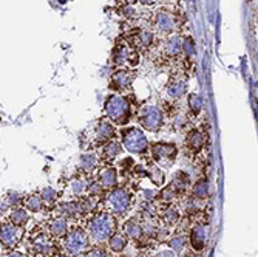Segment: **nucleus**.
Returning <instances> with one entry per match:
<instances>
[{
	"label": "nucleus",
	"instance_id": "1",
	"mask_svg": "<svg viewBox=\"0 0 258 257\" xmlns=\"http://www.w3.org/2000/svg\"><path fill=\"white\" fill-rule=\"evenodd\" d=\"M116 228H118L116 217L104 211V209L98 213H91V216L87 219V226H85L90 240H93L98 245L107 243V240L116 232Z\"/></svg>",
	"mask_w": 258,
	"mask_h": 257
},
{
	"label": "nucleus",
	"instance_id": "2",
	"mask_svg": "<svg viewBox=\"0 0 258 257\" xmlns=\"http://www.w3.org/2000/svg\"><path fill=\"white\" fill-rule=\"evenodd\" d=\"M57 242L59 240L53 239L45 226H37L30 232L27 239L28 254L33 257H53L60 252Z\"/></svg>",
	"mask_w": 258,
	"mask_h": 257
},
{
	"label": "nucleus",
	"instance_id": "3",
	"mask_svg": "<svg viewBox=\"0 0 258 257\" xmlns=\"http://www.w3.org/2000/svg\"><path fill=\"white\" fill-rule=\"evenodd\" d=\"M105 118L116 126H125L133 115L132 101L124 95H110L104 106Z\"/></svg>",
	"mask_w": 258,
	"mask_h": 257
},
{
	"label": "nucleus",
	"instance_id": "4",
	"mask_svg": "<svg viewBox=\"0 0 258 257\" xmlns=\"http://www.w3.org/2000/svg\"><path fill=\"white\" fill-rule=\"evenodd\" d=\"M104 211L114 217H124L133 204V194L127 188H113L104 197Z\"/></svg>",
	"mask_w": 258,
	"mask_h": 257
},
{
	"label": "nucleus",
	"instance_id": "5",
	"mask_svg": "<svg viewBox=\"0 0 258 257\" xmlns=\"http://www.w3.org/2000/svg\"><path fill=\"white\" fill-rule=\"evenodd\" d=\"M90 236L85 228L76 225L70 228L65 237L62 239V249L70 257H78L82 255L87 249H90Z\"/></svg>",
	"mask_w": 258,
	"mask_h": 257
},
{
	"label": "nucleus",
	"instance_id": "6",
	"mask_svg": "<svg viewBox=\"0 0 258 257\" xmlns=\"http://www.w3.org/2000/svg\"><path fill=\"white\" fill-rule=\"evenodd\" d=\"M121 144L127 152L136 155L146 153L150 146L146 133L138 127H127L121 132Z\"/></svg>",
	"mask_w": 258,
	"mask_h": 257
},
{
	"label": "nucleus",
	"instance_id": "7",
	"mask_svg": "<svg viewBox=\"0 0 258 257\" xmlns=\"http://www.w3.org/2000/svg\"><path fill=\"white\" fill-rule=\"evenodd\" d=\"M113 62L118 68H127L136 67L139 62V53L132 43H128L125 39L118 40L113 52Z\"/></svg>",
	"mask_w": 258,
	"mask_h": 257
},
{
	"label": "nucleus",
	"instance_id": "8",
	"mask_svg": "<svg viewBox=\"0 0 258 257\" xmlns=\"http://www.w3.org/2000/svg\"><path fill=\"white\" fill-rule=\"evenodd\" d=\"M179 25H181L179 17L166 10L156 11L152 17V27H153L152 31L159 33L162 36H172L179 28Z\"/></svg>",
	"mask_w": 258,
	"mask_h": 257
},
{
	"label": "nucleus",
	"instance_id": "9",
	"mask_svg": "<svg viewBox=\"0 0 258 257\" xmlns=\"http://www.w3.org/2000/svg\"><path fill=\"white\" fill-rule=\"evenodd\" d=\"M139 126L149 132H158L164 126V112L158 106H144L138 113Z\"/></svg>",
	"mask_w": 258,
	"mask_h": 257
},
{
	"label": "nucleus",
	"instance_id": "10",
	"mask_svg": "<svg viewBox=\"0 0 258 257\" xmlns=\"http://www.w3.org/2000/svg\"><path fill=\"white\" fill-rule=\"evenodd\" d=\"M23 236H25V228H19L8 220L0 222V245L5 249L14 251L20 245Z\"/></svg>",
	"mask_w": 258,
	"mask_h": 257
},
{
	"label": "nucleus",
	"instance_id": "11",
	"mask_svg": "<svg viewBox=\"0 0 258 257\" xmlns=\"http://www.w3.org/2000/svg\"><path fill=\"white\" fill-rule=\"evenodd\" d=\"M150 147V153L152 158L161 166H167L170 163L175 161V158L178 157V147L173 143H166V141H159L155 143Z\"/></svg>",
	"mask_w": 258,
	"mask_h": 257
},
{
	"label": "nucleus",
	"instance_id": "12",
	"mask_svg": "<svg viewBox=\"0 0 258 257\" xmlns=\"http://www.w3.org/2000/svg\"><path fill=\"white\" fill-rule=\"evenodd\" d=\"M116 138V129L113 126L111 121H108L107 118H101L95 129H93V136H91V144L93 146H104L105 143L111 141V139Z\"/></svg>",
	"mask_w": 258,
	"mask_h": 257
},
{
	"label": "nucleus",
	"instance_id": "13",
	"mask_svg": "<svg viewBox=\"0 0 258 257\" xmlns=\"http://www.w3.org/2000/svg\"><path fill=\"white\" fill-rule=\"evenodd\" d=\"M87 209H85V204L82 201V198L79 200H72V201H63L57 206V216H62L65 217L67 220L72 219V220H76V219H81L84 216H87Z\"/></svg>",
	"mask_w": 258,
	"mask_h": 257
},
{
	"label": "nucleus",
	"instance_id": "14",
	"mask_svg": "<svg viewBox=\"0 0 258 257\" xmlns=\"http://www.w3.org/2000/svg\"><path fill=\"white\" fill-rule=\"evenodd\" d=\"M161 55L166 59H178L182 55V37L178 34L167 36L161 43Z\"/></svg>",
	"mask_w": 258,
	"mask_h": 257
},
{
	"label": "nucleus",
	"instance_id": "15",
	"mask_svg": "<svg viewBox=\"0 0 258 257\" xmlns=\"http://www.w3.org/2000/svg\"><path fill=\"white\" fill-rule=\"evenodd\" d=\"M45 229L50 232L51 237L56 240H62L65 237V234L68 232L70 226H68V220L62 216H53L48 220L45 222Z\"/></svg>",
	"mask_w": 258,
	"mask_h": 257
},
{
	"label": "nucleus",
	"instance_id": "16",
	"mask_svg": "<svg viewBox=\"0 0 258 257\" xmlns=\"http://www.w3.org/2000/svg\"><path fill=\"white\" fill-rule=\"evenodd\" d=\"M96 180L101 184V188L107 192L118 186V171L113 166H102L98 169Z\"/></svg>",
	"mask_w": 258,
	"mask_h": 257
},
{
	"label": "nucleus",
	"instance_id": "17",
	"mask_svg": "<svg viewBox=\"0 0 258 257\" xmlns=\"http://www.w3.org/2000/svg\"><path fill=\"white\" fill-rule=\"evenodd\" d=\"M133 81H135V73L132 72V70L119 68L118 72L111 76V88L119 91V93L127 91L132 87Z\"/></svg>",
	"mask_w": 258,
	"mask_h": 257
},
{
	"label": "nucleus",
	"instance_id": "18",
	"mask_svg": "<svg viewBox=\"0 0 258 257\" xmlns=\"http://www.w3.org/2000/svg\"><path fill=\"white\" fill-rule=\"evenodd\" d=\"M122 234L127 237V240H132L135 243H141V242H146L149 240L144 236V231H143V225H141L139 219H130L124 223L122 226Z\"/></svg>",
	"mask_w": 258,
	"mask_h": 257
},
{
	"label": "nucleus",
	"instance_id": "19",
	"mask_svg": "<svg viewBox=\"0 0 258 257\" xmlns=\"http://www.w3.org/2000/svg\"><path fill=\"white\" fill-rule=\"evenodd\" d=\"M187 242L190 243V248L195 252H201L207 243V228L201 223L194 225L190 232H189V240Z\"/></svg>",
	"mask_w": 258,
	"mask_h": 257
},
{
	"label": "nucleus",
	"instance_id": "20",
	"mask_svg": "<svg viewBox=\"0 0 258 257\" xmlns=\"http://www.w3.org/2000/svg\"><path fill=\"white\" fill-rule=\"evenodd\" d=\"M122 153V144L118 139H111V141L105 143L104 146H101V160L102 161H113L114 158H118Z\"/></svg>",
	"mask_w": 258,
	"mask_h": 257
},
{
	"label": "nucleus",
	"instance_id": "21",
	"mask_svg": "<svg viewBox=\"0 0 258 257\" xmlns=\"http://www.w3.org/2000/svg\"><path fill=\"white\" fill-rule=\"evenodd\" d=\"M204 144H206L204 133L201 130H198V129L190 130L189 135H187V138H185V146H187V149H189L190 152H194V153L201 152L203 147H204Z\"/></svg>",
	"mask_w": 258,
	"mask_h": 257
},
{
	"label": "nucleus",
	"instance_id": "22",
	"mask_svg": "<svg viewBox=\"0 0 258 257\" xmlns=\"http://www.w3.org/2000/svg\"><path fill=\"white\" fill-rule=\"evenodd\" d=\"M185 90H187V82H185V79H182V78H173V79L167 84V87H166L167 96H169L170 99H173V101L181 99V98L184 96Z\"/></svg>",
	"mask_w": 258,
	"mask_h": 257
},
{
	"label": "nucleus",
	"instance_id": "23",
	"mask_svg": "<svg viewBox=\"0 0 258 257\" xmlns=\"http://www.w3.org/2000/svg\"><path fill=\"white\" fill-rule=\"evenodd\" d=\"M98 165H99V157H98V153H95V152H85V153L81 155L79 169L82 171V174H85V175L91 174L93 171L98 169Z\"/></svg>",
	"mask_w": 258,
	"mask_h": 257
},
{
	"label": "nucleus",
	"instance_id": "24",
	"mask_svg": "<svg viewBox=\"0 0 258 257\" xmlns=\"http://www.w3.org/2000/svg\"><path fill=\"white\" fill-rule=\"evenodd\" d=\"M88 178L84 175H76L70 180V192H72L76 198H81L84 195H87V189H88Z\"/></svg>",
	"mask_w": 258,
	"mask_h": 257
},
{
	"label": "nucleus",
	"instance_id": "25",
	"mask_svg": "<svg viewBox=\"0 0 258 257\" xmlns=\"http://www.w3.org/2000/svg\"><path fill=\"white\" fill-rule=\"evenodd\" d=\"M23 206L28 213H33V214H39L43 211V208L46 209V206L43 204L42 198L39 194H28V195H23V200H22Z\"/></svg>",
	"mask_w": 258,
	"mask_h": 257
},
{
	"label": "nucleus",
	"instance_id": "26",
	"mask_svg": "<svg viewBox=\"0 0 258 257\" xmlns=\"http://www.w3.org/2000/svg\"><path fill=\"white\" fill-rule=\"evenodd\" d=\"M210 194V184H209V180L206 177H201L195 181V184L192 186V197L195 200H206Z\"/></svg>",
	"mask_w": 258,
	"mask_h": 257
},
{
	"label": "nucleus",
	"instance_id": "27",
	"mask_svg": "<svg viewBox=\"0 0 258 257\" xmlns=\"http://www.w3.org/2000/svg\"><path fill=\"white\" fill-rule=\"evenodd\" d=\"M107 243H108V249L111 252L122 254L125 251V248H127L128 240H127V237L122 234V232H114V234L107 240Z\"/></svg>",
	"mask_w": 258,
	"mask_h": 257
},
{
	"label": "nucleus",
	"instance_id": "28",
	"mask_svg": "<svg viewBox=\"0 0 258 257\" xmlns=\"http://www.w3.org/2000/svg\"><path fill=\"white\" fill-rule=\"evenodd\" d=\"M8 222H11L13 225L19 226V228H25L27 223L30 222L28 211L25 208H20V206L14 208L13 211L10 213V216H8Z\"/></svg>",
	"mask_w": 258,
	"mask_h": 257
},
{
	"label": "nucleus",
	"instance_id": "29",
	"mask_svg": "<svg viewBox=\"0 0 258 257\" xmlns=\"http://www.w3.org/2000/svg\"><path fill=\"white\" fill-rule=\"evenodd\" d=\"M161 219L164 220V223H166V225H175V223H178V220L181 219V213H179V209H178L175 204L170 203V204L161 213Z\"/></svg>",
	"mask_w": 258,
	"mask_h": 257
},
{
	"label": "nucleus",
	"instance_id": "30",
	"mask_svg": "<svg viewBox=\"0 0 258 257\" xmlns=\"http://www.w3.org/2000/svg\"><path fill=\"white\" fill-rule=\"evenodd\" d=\"M39 195H40V198H42L45 206H54L57 203L59 197H60V192L53 189V188H43L39 192Z\"/></svg>",
	"mask_w": 258,
	"mask_h": 257
},
{
	"label": "nucleus",
	"instance_id": "31",
	"mask_svg": "<svg viewBox=\"0 0 258 257\" xmlns=\"http://www.w3.org/2000/svg\"><path fill=\"white\" fill-rule=\"evenodd\" d=\"M185 243H187V237L179 234V236H175V237H172V239L169 240V248H170L173 252H181V251L184 249Z\"/></svg>",
	"mask_w": 258,
	"mask_h": 257
},
{
	"label": "nucleus",
	"instance_id": "32",
	"mask_svg": "<svg viewBox=\"0 0 258 257\" xmlns=\"http://www.w3.org/2000/svg\"><path fill=\"white\" fill-rule=\"evenodd\" d=\"M189 107L194 115H198L203 110V98L198 95V93H192L189 96Z\"/></svg>",
	"mask_w": 258,
	"mask_h": 257
},
{
	"label": "nucleus",
	"instance_id": "33",
	"mask_svg": "<svg viewBox=\"0 0 258 257\" xmlns=\"http://www.w3.org/2000/svg\"><path fill=\"white\" fill-rule=\"evenodd\" d=\"M182 55L185 58H192L195 55V43L192 37H182Z\"/></svg>",
	"mask_w": 258,
	"mask_h": 257
},
{
	"label": "nucleus",
	"instance_id": "34",
	"mask_svg": "<svg viewBox=\"0 0 258 257\" xmlns=\"http://www.w3.org/2000/svg\"><path fill=\"white\" fill-rule=\"evenodd\" d=\"M82 257H110V254H108L107 249H104V248H101V246H95V248L87 249V251L82 254Z\"/></svg>",
	"mask_w": 258,
	"mask_h": 257
},
{
	"label": "nucleus",
	"instance_id": "35",
	"mask_svg": "<svg viewBox=\"0 0 258 257\" xmlns=\"http://www.w3.org/2000/svg\"><path fill=\"white\" fill-rule=\"evenodd\" d=\"M22 200H23V195L16 194V192H10V194L7 195V198H5L7 204H8V206H14V208L20 206V204H22Z\"/></svg>",
	"mask_w": 258,
	"mask_h": 257
},
{
	"label": "nucleus",
	"instance_id": "36",
	"mask_svg": "<svg viewBox=\"0 0 258 257\" xmlns=\"http://www.w3.org/2000/svg\"><path fill=\"white\" fill-rule=\"evenodd\" d=\"M153 257H176V252H173L172 249H162L158 254H155Z\"/></svg>",
	"mask_w": 258,
	"mask_h": 257
},
{
	"label": "nucleus",
	"instance_id": "37",
	"mask_svg": "<svg viewBox=\"0 0 258 257\" xmlns=\"http://www.w3.org/2000/svg\"><path fill=\"white\" fill-rule=\"evenodd\" d=\"M5 257H31V255H30L28 252H20V251H16V249H14V251H11L10 254H7Z\"/></svg>",
	"mask_w": 258,
	"mask_h": 257
},
{
	"label": "nucleus",
	"instance_id": "38",
	"mask_svg": "<svg viewBox=\"0 0 258 257\" xmlns=\"http://www.w3.org/2000/svg\"><path fill=\"white\" fill-rule=\"evenodd\" d=\"M141 5H146V7H152V5H158L161 0H139Z\"/></svg>",
	"mask_w": 258,
	"mask_h": 257
},
{
	"label": "nucleus",
	"instance_id": "39",
	"mask_svg": "<svg viewBox=\"0 0 258 257\" xmlns=\"http://www.w3.org/2000/svg\"><path fill=\"white\" fill-rule=\"evenodd\" d=\"M53 257H70V255H67L65 252H57L56 255H53Z\"/></svg>",
	"mask_w": 258,
	"mask_h": 257
},
{
	"label": "nucleus",
	"instance_id": "40",
	"mask_svg": "<svg viewBox=\"0 0 258 257\" xmlns=\"http://www.w3.org/2000/svg\"><path fill=\"white\" fill-rule=\"evenodd\" d=\"M182 257H198L197 254H194V252H190V254H184Z\"/></svg>",
	"mask_w": 258,
	"mask_h": 257
},
{
	"label": "nucleus",
	"instance_id": "41",
	"mask_svg": "<svg viewBox=\"0 0 258 257\" xmlns=\"http://www.w3.org/2000/svg\"><path fill=\"white\" fill-rule=\"evenodd\" d=\"M116 257H127V255H124V254H118V255H116Z\"/></svg>",
	"mask_w": 258,
	"mask_h": 257
}]
</instances>
